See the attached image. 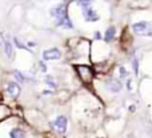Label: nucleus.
<instances>
[{"mask_svg":"<svg viewBox=\"0 0 152 138\" xmlns=\"http://www.w3.org/2000/svg\"><path fill=\"white\" fill-rule=\"evenodd\" d=\"M11 138H26V133L20 129H12L10 133Z\"/></svg>","mask_w":152,"mask_h":138,"instance_id":"10","label":"nucleus"},{"mask_svg":"<svg viewBox=\"0 0 152 138\" xmlns=\"http://www.w3.org/2000/svg\"><path fill=\"white\" fill-rule=\"evenodd\" d=\"M132 31L139 36H150L152 37V23L147 21H140L132 25Z\"/></svg>","mask_w":152,"mask_h":138,"instance_id":"2","label":"nucleus"},{"mask_svg":"<svg viewBox=\"0 0 152 138\" xmlns=\"http://www.w3.org/2000/svg\"><path fill=\"white\" fill-rule=\"evenodd\" d=\"M3 44H4V51H5V55H7L8 59H12L13 56V48H12V44H11L8 40H5V41H3Z\"/></svg>","mask_w":152,"mask_h":138,"instance_id":"9","label":"nucleus"},{"mask_svg":"<svg viewBox=\"0 0 152 138\" xmlns=\"http://www.w3.org/2000/svg\"><path fill=\"white\" fill-rule=\"evenodd\" d=\"M61 57V53L59 49L52 48V49H47L43 52V59L44 60H59Z\"/></svg>","mask_w":152,"mask_h":138,"instance_id":"5","label":"nucleus"},{"mask_svg":"<svg viewBox=\"0 0 152 138\" xmlns=\"http://www.w3.org/2000/svg\"><path fill=\"white\" fill-rule=\"evenodd\" d=\"M51 15L56 19L58 21V25L64 27V28H72V21L71 19L68 17V13H67V8L66 5L60 4V5H56L51 9Z\"/></svg>","mask_w":152,"mask_h":138,"instance_id":"1","label":"nucleus"},{"mask_svg":"<svg viewBox=\"0 0 152 138\" xmlns=\"http://www.w3.org/2000/svg\"><path fill=\"white\" fill-rule=\"evenodd\" d=\"M120 74H121V77H126L127 76V72H126V69L124 68H120Z\"/></svg>","mask_w":152,"mask_h":138,"instance_id":"13","label":"nucleus"},{"mask_svg":"<svg viewBox=\"0 0 152 138\" xmlns=\"http://www.w3.org/2000/svg\"><path fill=\"white\" fill-rule=\"evenodd\" d=\"M76 70L79 73V77L84 84H88L94 78V70L89 68L88 65H76Z\"/></svg>","mask_w":152,"mask_h":138,"instance_id":"3","label":"nucleus"},{"mask_svg":"<svg viewBox=\"0 0 152 138\" xmlns=\"http://www.w3.org/2000/svg\"><path fill=\"white\" fill-rule=\"evenodd\" d=\"M3 44V37H1V35H0V45Z\"/></svg>","mask_w":152,"mask_h":138,"instance_id":"15","label":"nucleus"},{"mask_svg":"<svg viewBox=\"0 0 152 138\" xmlns=\"http://www.w3.org/2000/svg\"><path fill=\"white\" fill-rule=\"evenodd\" d=\"M63 1H69V0H63Z\"/></svg>","mask_w":152,"mask_h":138,"instance_id":"16","label":"nucleus"},{"mask_svg":"<svg viewBox=\"0 0 152 138\" xmlns=\"http://www.w3.org/2000/svg\"><path fill=\"white\" fill-rule=\"evenodd\" d=\"M52 126L58 133L64 134L66 130H67V118L63 117V116H59V117L55 120V122L52 124Z\"/></svg>","mask_w":152,"mask_h":138,"instance_id":"4","label":"nucleus"},{"mask_svg":"<svg viewBox=\"0 0 152 138\" xmlns=\"http://www.w3.org/2000/svg\"><path fill=\"white\" fill-rule=\"evenodd\" d=\"M7 92L12 98H16V97H19V94H20V86H19V84H16V82H8Z\"/></svg>","mask_w":152,"mask_h":138,"instance_id":"7","label":"nucleus"},{"mask_svg":"<svg viewBox=\"0 0 152 138\" xmlns=\"http://www.w3.org/2000/svg\"><path fill=\"white\" fill-rule=\"evenodd\" d=\"M83 13H84V17H86L87 21H95V20L99 19L97 13L92 9L91 5H84L83 7Z\"/></svg>","mask_w":152,"mask_h":138,"instance_id":"6","label":"nucleus"},{"mask_svg":"<svg viewBox=\"0 0 152 138\" xmlns=\"http://www.w3.org/2000/svg\"><path fill=\"white\" fill-rule=\"evenodd\" d=\"M92 0H77V4L81 5V7H84V5H91Z\"/></svg>","mask_w":152,"mask_h":138,"instance_id":"12","label":"nucleus"},{"mask_svg":"<svg viewBox=\"0 0 152 138\" xmlns=\"http://www.w3.org/2000/svg\"><path fill=\"white\" fill-rule=\"evenodd\" d=\"M105 86H107V89L111 92H119L121 89V82L118 81L116 78H110V80L105 82Z\"/></svg>","mask_w":152,"mask_h":138,"instance_id":"8","label":"nucleus"},{"mask_svg":"<svg viewBox=\"0 0 152 138\" xmlns=\"http://www.w3.org/2000/svg\"><path fill=\"white\" fill-rule=\"evenodd\" d=\"M134 66H135V73L137 74V61H136V60L134 61Z\"/></svg>","mask_w":152,"mask_h":138,"instance_id":"14","label":"nucleus"},{"mask_svg":"<svg viewBox=\"0 0 152 138\" xmlns=\"http://www.w3.org/2000/svg\"><path fill=\"white\" fill-rule=\"evenodd\" d=\"M113 36H115V28L111 27V28H108L107 32H105V41H111V40L113 39Z\"/></svg>","mask_w":152,"mask_h":138,"instance_id":"11","label":"nucleus"}]
</instances>
